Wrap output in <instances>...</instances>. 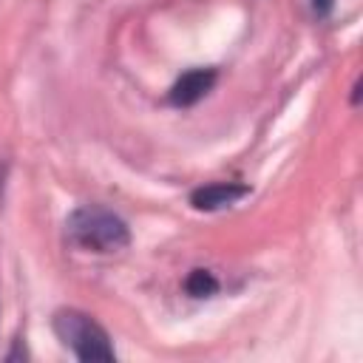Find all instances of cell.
<instances>
[{
  "instance_id": "6da1fadb",
  "label": "cell",
  "mask_w": 363,
  "mask_h": 363,
  "mask_svg": "<svg viewBox=\"0 0 363 363\" xmlns=\"http://www.w3.org/2000/svg\"><path fill=\"white\" fill-rule=\"evenodd\" d=\"M65 233L71 244L88 252H116L130 241L128 224L116 213L94 204L77 207L65 221Z\"/></svg>"
},
{
  "instance_id": "7a4b0ae2",
  "label": "cell",
  "mask_w": 363,
  "mask_h": 363,
  "mask_svg": "<svg viewBox=\"0 0 363 363\" xmlns=\"http://www.w3.org/2000/svg\"><path fill=\"white\" fill-rule=\"evenodd\" d=\"M54 332L85 363H91V360H113L116 357L108 332L91 315H85V312L60 309L54 315Z\"/></svg>"
},
{
  "instance_id": "8992f818",
  "label": "cell",
  "mask_w": 363,
  "mask_h": 363,
  "mask_svg": "<svg viewBox=\"0 0 363 363\" xmlns=\"http://www.w3.org/2000/svg\"><path fill=\"white\" fill-rule=\"evenodd\" d=\"M332 3H335V0H312V6H315L318 14H329V11H332Z\"/></svg>"
},
{
  "instance_id": "277c9868",
  "label": "cell",
  "mask_w": 363,
  "mask_h": 363,
  "mask_svg": "<svg viewBox=\"0 0 363 363\" xmlns=\"http://www.w3.org/2000/svg\"><path fill=\"white\" fill-rule=\"evenodd\" d=\"M250 193L247 184H235V182H213V184H204L199 190L190 193V204L196 210H221V207H230L235 204L238 199H244Z\"/></svg>"
},
{
  "instance_id": "3957f363",
  "label": "cell",
  "mask_w": 363,
  "mask_h": 363,
  "mask_svg": "<svg viewBox=\"0 0 363 363\" xmlns=\"http://www.w3.org/2000/svg\"><path fill=\"white\" fill-rule=\"evenodd\" d=\"M213 85H216V71H213V68H193V71L182 74V77L173 82L167 99H170V105H176V108H190V105H196L199 99H204Z\"/></svg>"
},
{
  "instance_id": "5b68a950",
  "label": "cell",
  "mask_w": 363,
  "mask_h": 363,
  "mask_svg": "<svg viewBox=\"0 0 363 363\" xmlns=\"http://www.w3.org/2000/svg\"><path fill=\"white\" fill-rule=\"evenodd\" d=\"M184 289H187V295H193V298H207V295H213V292L218 289V281H216V275L207 272V269H193V272L187 275V281H184Z\"/></svg>"
}]
</instances>
